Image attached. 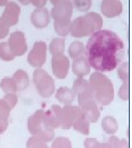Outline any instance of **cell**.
I'll return each instance as SVG.
<instances>
[{
    "instance_id": "ab89813d",
    "label": "cell",
    "mask_w": 132,
    "mask_h": 148,
    "mask_svg": "<svg viewBox=\"0 0 132 148\" xmlns=\"http://www.w3.org/2000/svg\"><path fill=\"white\" fill-rule=\"evenodd\" d=\"M20 1V3L23 5V6H27V5H29V0H19Z\"/></svg>"
},
{
    "instance_id": "d590c367",
    "label": "cell",
    "mask_w": 132,
    "mask_h": 148,
    "mask_svg": "<svg viewBox=\"0 0 132 148\" xmlns=\"http://www.w3.org/2000/svg\"><path fill=\"white\" fill-rule=\"evenodd\" d=\"M8 34H9V27L0 18V39L6 38V36H7Z\"/></svg>"
},
{
    "instance_id": "f35d334b",
    "label": "cell",
    "mask_w": 132,
    "mask_h": 148,
    "mask_svg": "<svg viewBox=\"0 0 132 148\" xmlns=\"http://www.w3.org/2000/svg\"><path fill=\"white\" fill-rule=\"evenodd\" d=\"M62 1H67V0H50V2L52 5H57L59 2H62Z\"/></svg>"
},
{
    "instance_id": "4316f807",
    "label": "cell",
    "mask_w": 132,
    "mask_h": 148,
    "mask_svg": "<svg viewBox=\"0 0 132 148\" xmlns=\"http://www.w3.org/2000/svg\"><path fill=\"white\" fill-rule=\"evenodd\" d=\"M16 58V56L11 52L8 42H0V59L3 61H11Z\"/></svg>"
},
{
    "instance_id": "4fadbf2b",
    "label": "cell",
    "mask_w": 132,
    "mask_h": 148,
    "mask_svg": "<svg viewBox=\"0 0 132 148\" xmlns=\"http://www.w3.org/2000/svg\"><path fill=\"white\" fill-rule=\"evenodd\" d=\"M19 15H20V7L14 1H9L6 5V9L3 10L2 16L0 18L10 28L11 26H15L18 23Z\"/></svg>"
},
{
    "instance_id": "7402d4cb",
    "label": "cell",
    "mask_w": 132,
    "mask_h": 148,
    "mask_svg": "<svg viewBox=\"0 0 132 148\" xmlns=\"http://www.w3.org/2000/svg\"><path fill=\"white\" fill-rule=\"evenodd\" d=\"M65 39L62 38H54L52 39L50 45H49V51L52 56L56 55H62L65 52Z\"/></svg>"
},
{
    "instance_id": "8992f818",
    "label": "cell",
    "mask_w": 132,
    "mask_h": 148,
    "mask_svg": "<svg viewBox=\"0 0 132 148\" xmlns=\"http://www.w3.org/2000/svg\"><path fill=\"white\" fill-rule=\"evenodd\" d=\"M47 50L48 47L44 41L35 42L32 49L28 55V62L30 66L35 68H41V66H44L47 59Z\"/></svg>"
},
{
    "instance_id": "3957f363",
    "label": "cell",
    "mask_w": 132,
    "mask_h": 148,
    "mask_svg": "<svg viewBox=\"0 0 132 148\" xmlns=\"http://www.w3.org/2000/svg\"><path fill=\"white\" fill-rule=\"evenodd\" d=\"M102 27V18L95 12H89L83 17L74 19L70 23V31L74 38L86 37L92 35L95 31L100 30Z\"/></svg>"
},
{
    "instance_id": "ffe728a7",
    "label": "cell",
    "mask_w": 132,
    "mask_h": 148,
    "mask_svg": "<svg viewBox=\"0 0 132 148\" xmlns=\"http://www.w3.org/2000/svg\"><path fill=\"white\" fill-rule=\"evenodd\" d=\"M11 78L14 79V82L16 84L17 91H22V90L28 88L30 79L28 74H27V71H24L23 69H18L15 74L12 75Z\"/></svg>"
},
{
    "instance_id": "7c38bea8",
    "label": "cell",
    "mask_w": 132,
    "mask_h": 148,
    "mask_svg": "<svg viewBox=\"0 0 132 148\" xmlns=\"http://www.w3.org/2000/svg\"><path fill=\"white\" fill-rule=\"evenodd\" d=\"M78 106H79L80 110L82 111V114L86 116V118L89 120L90 124L97 123L100 119V109H99V106L95 100V98L88 99Z\"/></svg>"
},
{
    "instance_id": "8fae6325",
    "label": "cell",
    "mask_w": 132,
    "mask_h": 148,
    "mask_svg": "<svg viewBox=\"0 0 132 148\" xmlns=\"http://www.w3.org/2000/svg\"><path fill=\"white\" fill-rule=\"evenodd\" d=\"M72 8L73 6L70 0L59 2L54 5L51 10V17L54 19V21H68L72 15Z\"/></svg>"
},
{
    "instance_id": "f1b7e54d",
    "label": "cell",
    "mask_w": 132,
    "mask_h": 148,
    "mask_svg": "<svg viewBox=\"0 0 132 148\" xmlns=\"http://www.w3.org/2000/svg\"><path fill=\"white\" fill-rule=\"evenodd\" d=\"M26 147L27 148H50L48 146V143H44L40 138H38L37 136H31L29 139L26 143Z\"/></svg>"
},
{
    "instance_id": "cb8c5ba5",
    "label": "cell",
    "mask_w": 132,
    "mask_h": 148,
    "mask_svg": "<svg viewBox=\"0 0 132 148\" xmlns=\"http://www.w3.org/2000/svg\"><path fill=\"white\" fill-rule=\"evenodd\" d=\"M83 147L84 148H113L112 145L110 144V141H99L95 138H91L88 137L86 138L83 141Z\"/></svg>"
},
{
    "instance_id": "277c9868",
    "label": "cell",
    "mask_w": 132,
    "mask_h": 148,
    "mask_svg": "<svg viewBox=\"0 0 132 148\" xmlns=\"http://www.w3.org/2000/svg\"><path fill=\"white\" fill-rule=\"evenodd\" d=\"M27 128L31 136H37L44 143H51L56 137L54 129L46 125L44 119V110L41 109L33 112L28 118Z\"/></svg>"
},
{
    "instance_id": "30bf717a",
    "label": "cell",
    "mask_w": 132,
    "mask_h": 148,
    "mask_svg": "<svg viewBox=\"0 0 132 148\" xmlns=\"http://www.w3.org/2000/svg\"><path fill=\"white\" fill-rule=\"evenodd\" d=\"M44 119L47 126L52 129H58L62 123V107L52 105L48 110H44Z\"/></svg>"
},
{
    "instance_id": "52a82bcc",
    "label": "cell",
    "mask_w": 132,
    "mask_h": 148,
    "mask_svg": "<svg viewBox=\"0 0 132 148\" xmlns=\"http://www.w3.org/2000/svg\"><path fill=\"white\" fill-rule=\"evenodd\" d=\"M72 91L77 97L78 100V105L81 103L95 98L93 97V90L88 80H86L84 78H77L73 82V86H72Z\"/></svg>"
},
{
    "instance_id": "7a4b0ae2",
    "label": "cell",
    "mask_w": 132,
    "mask_h": 148,
    "mask_svg": "<svg viewBox=\"0 0 132 148\" xmlns=\"http://www.w3.org/2000/svg\"><path fill=\"white\" fill-rule=\"evenodd\" d=\"M89 82L93 90V97L98 105L108 106L113 101L114 89L111 80L103 73L95 71L90 75Z\"/></svg>"
},
{
    "instance_id": "603a6c76",
    "label": "cell",
    "mask_w": 132,
    "mask_h": 148,
    "mask_svg": "<svg viewBox=\"0 0 132 148\" xmlns=\"http://www.w3.org/2000/svg\"><path fill=\"white\" fill-rule=\"evenodd\" d=\"M68 53H69V57L72 58V59H76L80 56H83L84 55V45L81 41H73L69 46Z\"/></svg>"
},
{
    "instance_id": "836d02e7",
    "label": "cell",
    "mask_w": 132,
    "mask_h": 148,
    "mask_svg": "<svg viewBox=\"0 0 132 148\" xmlns=\"http://www.w3.org/2000/svg\"><path fill=\"white\" fill-rule=\"evenodd\" d=\"M7 105L12 109V108H15L17 104H18V96L16 95V92H11V94H6L5 97L2 98Z\"/></svg>"
},
{
    "instance_id": "484cf974",
    "label": "cell",
    "mask_w": 132,
    "mask_h": 148,
    "mask_svg": "<svg viewBox=\"0 0 132 148\" xmlns=\"http://www.w3.org/2000/svg\"><path fill=\"white\" fill-rule=\"evenodd\" d=\"M50 148H73L72 147V143L69 138L63 137V136H59L54 137V139L51 141V146Z\"/></svg>"
},
{
    "instance_id": "83f0119b",
    "label": "cell",
    "mask_w": 132,
    "mask_h": 148,
    "mask_svg": "<svg viewBox=\"0 0 132 148\" xmlns=\"http://www.w3.org/2000/svg\"><path fill=\"white\" fill-rule=\"evenodd\" d=\"M70 23H71L70 20H68V21H54V30H56V32L61 37L67 36L69 34V31H70Z\"/></svg>"
},
{
    "instance_id": "d6986e66",
    "label": "cell",
    "mask_w": 132,
    "mask_h": 148,
    "mask_svg": "<svg viewBox=\"0 0 132 148\" xmlns=\"http://www.w3.org/2000/svg\"><path fill=\"white\" fill-rule=\"evenodd\" d=\"M56 98L59 103L62 105H72L76 100V95L72 91V89L68 88V87H61L56 91Z\"/></svg>"
},
{
    "instance_id": "1f68e13d",
    "label": "cell",
    "mask_w": 132,
    "mask_h": 148,
    "mask_svg": "<svg viewBox=\"0 0 132 148\" xmlns=\"http://www.w3.org/2000/svg\"><path fill=\"white\" fill-rule=\"evenodd\" d=\"M108 140L110 141V144L113 148H129L127 139H120V138L116 137L114 135H110Z\"/></svg>"
},
{
    "instance_id": "8d00e7d4",
    "label": "cell",
    "mask_w": 132,
    "mask_h": 148,
    "mask_svg": "<svg viewBox=\"0 0 132 148\" xmlns=\"http://www.w3.org/2000/svg\"><path fill=\"white\" fill-rule=\"evenodd\" d=\"M9 126V120H3V119H0V135L3 134L8 129Z\"/></svg>"
},
{
    "instance_id": "ac0fdd59",
    "label": "cell",
    "mask_w": 132,
    "mask_h": 148,
    "mask_svg": "<svg viewBox=\"0 0 132 148\" xmlns=\"http://www.w3.org/2000/svg\"><path fill=\"white\" fill-rule=\"evenodd\" d=\"M72 128L76 132L80 133L83 136H89V134H90V123H89L88 119L86 118V116L82 114L80 108H78L77 116H76V119H74L73 121Z\"/></svg>"
},
{
    "instance_id": "ba28073f",
    "label": "cell",
    "mask_w": 132,
    "mask_h": 148,
    "mask_svg": "<svg viewBox=\"0 0 132 148\" xmlns=\"http://www.w3.org/2000/svg\"><path fill=\"white\" fill-rule=\"evenodd\" d=\"M51 68L52 73H53L56 78L65 79L68 76L69 69H70V60H69V58L67 57L65 53L52 56Z\"/></svg>"
},
{
    "instance_id": "2e32d148",
    "label": "cell",
    "mask_w": 132,
    "mask_h": 148,
    "mask_svg": "<svg viewBox=\"0 0 132 148\" xmlns=\"http://www.w3.org/2000/svg\"><path fill=\"white\" fill-rule=\"evenodd\" d=\"M101 10L105 17L113 18L122 12V3L120 0H103Z\"/></svg>"
},
{
    "instance_id": "d4e9b609",
    "label": "cell",
    "mask_w": 132,
    "mask_h": 148,
    "mask_svg": "<svg viewBox=\"0 0 132 148\" xmlns=\"http://www.w3.org/2000/svg\"><path fill=\"white\" fill-rule=\"evenodd\" d=\"M0 88L5 94H11V92H17V87L11 77H6L0 82Z\"/></svg>"
},
{
    "instance_id": "44dd1931",
    "label": "cell",
    "mask_w": 132,
    "mask_h": 148,
    "mask_svg": "<svg viewBox=\"0 0 132 148\" xmlns=\"http://www.w3.org/2000/svg\"><path fill=\"white\" fill-rule=\"evenodd\" d=\"M101 127L102 130L107 135H114L119 129V124H118L117 119L112 116H105L103 117L102 121H101Z\"/></svg>"
},
{
    "instance_id": "5bb4252c",
    "label": "cell",
    "mask_w": 132,
    "mask_h": 148,
    "mask_svg": "<svg viewBox=\"0 0 132 148\" xmlns=\"http://www.w3.org/2000/svg\"><path fill=\"white\" fill-rule=\"evenodd\" d=\"M31 23L36 28H44L49 25L50 21V12L46 8H37L32 14H31Z\"/></svg>"
},
{
    "instance_id": "9c48e42d",
    "label": "cell",
    "mask_w": 132,
    "mask_h": 148,
    "mask_svg": "<svg viewBox=\"0 0 132 148\" xmlns=\"http://www.w3.org/2000/svg\"><path fill=\"white\" fill-rule=\"evenodd\" d=\"M8 46L10 48L11 52L15 55L16 57L22 56L24 52L27 51L28 46L26 41V36L21 31H15L10 35L9 40L7 41Z\"/></svg>"
},
{
    "instance_id": "e575fe53",
    "label": "cell",
    "mask_w": 132,
    "mask_h": 148,
    "mask_svg": "<svg viewBox=\"0 0 132 148\" xmlns=\"http://www.w3.org/2000/svg\"><path fill=\"white\" fill-rule=\"evenodd\" d=\"M118 95L123 101H127L129 99V82H123V85L119 89Z\"/></svg>"
},
{
    "instance_id": "5b68a950",
    "label": "cell",
    "mask_w": 132,
    "mask_h": 148,
    "mask_svg": "<svg viewBox=\"0 0 132 148\" xmlns=\"http://www.w3.org/2000/svg\"><path fill=\"white\" fill-rule=\"evenodd\" d=\"M32 79H33V84H35V87L37 89L38 94L41 97L49 98L54 94V91H56L54 82H53L51 76L42 68H37L35 70Z\"/></svg>"
},
{
    "instance_id": "4dcf8cb0",
    "label": "cell",
    "mask_w": 132,
    "mask_h": 148,
    "mask_svg": "<svg viewBox=\"0 0 132 148\" xmlns=\"http://www.w3.org/2000/svg\"><path fill=\"white\" fill-rule=\"evenodd\" d=\"M72 6L81 12L88 11L91 7V0H70Z\"/></svg>"
},
{
    "instance_id": "74e56055",
    "label": "cell",
    "mask_w": 132,
    "mask_h": 148,
    "mask_svg": "<svg viewBox=\"0 0 132 148\" xmlns=\"http://www.w3.org/2000/svg\"><path fill=\"white\" fill-rule=\"evenodd\" d=\"M46 2H47V0H29V3H32L37 8H44Z\"/></svg>"
},
{
    "instance_id": "60d3db41",
    "label": "cell",
    "mask_w": 132,
    "mask_h": 148,
    "mask_svg": "<svg viewBox=\"0 0 132 148\" xmlns=\"http://www.w3.org/2000/svg\"><path fill=\"white\" fill-rule=\"evenodd\" d=\"M8 3V0H0V6H6Z\"/></svg>"
},
{
    "instance_id": "9a60e30c",
    "label": "cell",
    "mask_w": 132,
    "mask_h": 148,
    "mask_svg": "<svg viewBox=\"0 0 132 148\" xmlns=\"http://www.w3.org/2000/svg\"><path fill=\"white\" fill-rule=\"evenodd\" d=\"M78 106L73 105H67L62 107V123H61V129H71L73 121L77 116V111H78Z\"/></svg>"
},
{
    "instance_id": "f546056e",
    "label": "cell",
    "mask_w": 132,
    "mask_h": 148,
    "mask_svg": "<svg viewBox=\"0 0 132 148\" xmlns=\"http://www.w3.org/2000/svg\"><path fill=\"white\" fill-rule=\"evenodd\" d=\"M118 68V76L123 82H129V64L125 61L121 62Z\"/></svg>"
},
{
    "instance_id": "d6a6232c",
    "label": "cell",
    "mask_w": 132,
    "mask_h": 148,
    "mask_svg": "<svg viewBox=\"0 0 132 148\" xmlns=\"http://www.w3.org/2000/svg\"><path fill=\"white\" fill-rule=\"evenodd\" d=\"M11 108L7 105V103L3 99H0V119L9 120Z\"/></svg>"
},
{
    "instance_id": "6da1fadb",
    "label": "cell",
    "mask_w": 132,
    "mask_h": 148,
    "mask_svg": "<svg viewBox=\"0 0 132 148\" xmlns=\"http://www.w3.org/2000/svg\"><path fill=\"white\" fill-rule=\"evenodd\" d=\"M125 44L116 32L107 29L95 31L84 46V56L91 68L99 73H109L125 58Z\"/></svg>"
},
{
    "instance_id": "e0dca14e",
    "label": "cell",
    "mask_w": 132,
    "mask_h": 148,
    "mask_svg": "<svg viewBox=\"0 0 132 148\" xmlns=\"http://www.w3.org/2000/svg\"><path fill=\"white\" fill-rule=\"evenodd\" d=\"M71 68H72L73 74L76 75L78 78H83V77H86L87 75L90 74V70H91V67L89 65L88 60H87L84 55L73 59L72 65H71Z\"/></svg>"
}]
</instances>
